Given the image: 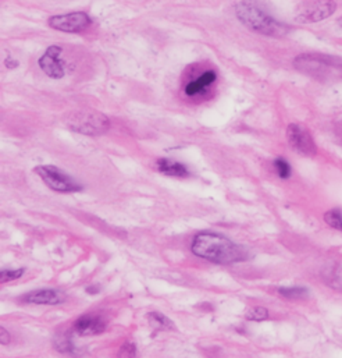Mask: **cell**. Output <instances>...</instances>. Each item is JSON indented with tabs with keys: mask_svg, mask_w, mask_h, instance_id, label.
<instances>
[{
	"mask_svg": "<svg viewBox=\"0 0 342 358\" xmlns=\"http://www.w3.org/2000/svg\"><path fill=\"white\" fill-rule=\"evenodd\" d=\"M191 251L198 258L220 265L236 264L249 258V252L245 247L212 232H202L195 236L191 243Z\"/></svg>",
	"mask_w": 342,
	"mask_h": 358,
	"instance_id": "obj_1",
	"label": "cell"
},
{
	"mask_svg": "<svg viewBox=\"0 0 342 358\" xmlns=\"http://www.w3.org/2000/svg\"><path fill=\"white\" fill-rule=\"evenodd\" d=\"M236 19L248 30L274 38H281L289 32V27L276 17L258 0H241L235 6Z\"/></svg>",
	"mask_w": 342,
	"mask_h": 358,
	"instance_id": "obj_2",
	"label": "cell"
},
{
	"mask_svg": "<svg viewBox=\"0 0 342 358\" xmlns=\"http://www.w3.org/2000/svg\"><path fill=\"white\" fill-rule=\"evenodd\" d=\"M294 66L302 74L317 80L342 78V59L324 54H302L294 60Z\"/></svg>",
	"mask_w": 342,
	"mask_h": 358,
	"instance_id": "obj_3",
	"label": "cell"
},
{
	"mask_svg": "<svg viewBox=\"0 0 342 358\" xmlns=\"http://www.w3.org/2000/svg\"><path fill=\"white\" fill-rule=\"evenodd\" d=\"M66 123L70 127V130L85 135H101L109 131L110 128L109 118L93 109H82L74 112L66 120Z\"/></svg>",
	"mask_w": 342,
	"mask_h": 358,
	"instance_id": "obj_4",
	"label": "cell"
},
{
	"mask_svg": "<svg viewBox=\"0 0 342 358\" xmlns=\"http://www.w3.org/2000/svg\"><path fill=\"white\" fill-rule=\"evenodd\" d=\"M35 173L49 188L56 192H77L82 190V186L80 183H77L71 176L53 165L36 166Z\"/></svg>",
	"mask_w": 342,
	"mask_h": 358,
	"instance_id": "obj_5",
	"label": "cell"
},
{
	"mask_svg": "<svg viewBox=\"0 0 342 358\" xmlns=\"http://www.w3.org/2000/svg\"><path fill=\"white\" fill-rule=\"evenodd\" d=\"M286 139L289 146L304 157H315L317 153V145L309 133L301 124L292 123L286 127Z\"/></svg>",
	"mask_w": 342,
	"mask_h": 358,
	"instance_id": "obj_6",
	"label": "cell"
},
{
	"mask_svg": "<svg viewBox=\"0 0 342 358\" xmlns=\"http://www.w3.org/2000/svg\"><path fill=\"white\" fill-rule=\"evenodd\" d=\"M92 24V19L84 12H74L62 16H53L49 19V27L56 31L67 34H78L88 30Z\"/></svg>",
	"mask_w": 342,
	"mask_h": 358,
	"instance_id": "obj_7",
	"label": "cell"
},
{
	"mask_svg": "<svg viewBox=\"0 0 342 358\" xmlns=\"http://www.w3.org/2000/svg\"><path fill=\"white\" fill-rule=\"evenodd\" d=\"M62 55V47L52 45L46 49V52L39 58L38 65L40 70L53 80H60L66 76L64 63L60 60Z\"/></svg>",
	"mask_w": 342,
	"mask_h": 358,
	"instance_id": "obj_8",
	"label": "cell"
},
{
	"mask_svg": "<svg viewBox=\"0 0 342 358\" xmlns=\"http://www.w3.org/2000/svg\"><path fill=\"white\" fill-rule=\"evenodd\" d=\"M337 10V3L334 0H316L306 9H304L298 16L297 21L302 24H315L331 17Z\"/></svg>",
	"mask_w": 342,
	"mask_h": 358,
	"instance_id": "obj_9",
	"label": "cell"
},
{
	"mask_svg": "<svg viewBox=\"0 0 342 358\" xmlns=\"http://www.w3.org/2000/svg\"><path fill=\"white\" fill-rule=\"evenodd\" d=\"M217 73L215 70H206L201 73L197 78L188 81L184 85V95L191 99H197L205 96L209 89L216 84Z\"/></svg>",
	"mask_w": 342,
	"mask_h": 358,
	"instance_id": "obj_10",
	"label": "cell"
},
{
	"mask_svg": "<svg viewBox=\"0 0 342 358\" xmlns=\"http://www.w3.org/2000/svg\"><path fill=\"white\" fill-rule=\"evenodd\" d=\"M67 300L66 294L56 289H40L24 294L20 301L35 305H59Z\"/></svg>",
	"mask_w": 342,
	"mask_h": 358,
	"instance_id": "obj_11",
	"label": "cell"
},
{
	"mask_svg": "<svg viewBox=\"0 0 342 358\" xmlns=\"http://www.w3.org/2000/svg\"><path fill=\"white\" fill-rule=\"evenodd\" d=\"M73 328L81 336L101 335V333H103L106 331V321L101 315L85 314V315H81L74 322Z\"/></svg>",
	"mask_w": 342,
	"mask_h": 358,
	"instance_id": "obj_12",
	"label": "cell"
},
{
	"mask_svg": "<svg viewBox=\"0 0 342 358\" xmlns=\"http://www.w3.org/2000/svg\"><path fill=\"white\" fill-rule=\"evenodd\" d=\"M156 168L158 170L164 175V176H169V177H188L189 176V172L186 169L185 165H182L181 162H177V161H171V159H159L156 162Z\"/></svg>",
	"mask_w": 342,
	"mask_h": 358,
	"instance_id": "obj_13",
	"label": "cell"
},
{
	"mask_svg": "<svg viewBox=\"0 0 342 358\" xmlns=\"http://www.w3.org/2000/svg\"><path fill=\"white\" fill-rule=\"evenodd\" d=\"M148 321L155 331H171V329H174L173 321L169 320L166 315H163L160 313H149Z\"/></svg>",
	"mask_w": 342,
	"mask_h": 358,
	"instance_id": "obj_14",
	"label": "cell"
},
{
	"mask_svg": "<svg viewBox=\"0 0 342 358\" xmlns=\"http://www.w3.org/2000/svg\"><path fill=\"white\" fill-rule=\"evenodd\" d=\"M53 344L56 347L58 351L60 353H64V354H80V351L75 348L71 337L66 333H62V335H58L53 340Z\"/></svg>",
	"mask_w": 342,
	"mask_h": 358,
	"instance_id": "obj_15",
	"label": "cell"
},
{
	"mask_svg": "<svg viewBox=\"0 0 342 358\" xmlns=\"http://www.w3.org/2000/svg\"><path fill=\"white\" fill-rule=\"evenodd\" d=\"M278 294L281 297L289 298V300H302L306 298L309 294V290L306 287L301 286H292V287H280Z\"/></svg>",
	"mask_w": 342,
	"mask_h": 358,
	"instance_id": "obj_16",
	"label": "cell"
},
{
	"mask_svg": "<svg viewBox=\"0 0 342 358\" xmlns=\"http://www.w3.org/2000/svg\"><path fill=\"white\" fill-rule=\"evenodd\" d=\"M324 222H326L330 227L342 232V211H341L339 208L330 210L328 212L324 214Z\"/></svg>",
	"mask_w": 342,
	"mask_h": 358,
	"instance_id": "obj_17",
	"label": "cell"
},
{
	"mask_svg": "<svg viewBox=\"0 0 342 358\" xmlns=\"http://www.w3.org/2000/svg\"><path fill=\"white\" fill-rule=\"evenodd\" d=\"M273 168H274L277 176H278L280 179H282V180L289 179L291 175H292V168H291V165L288 164V161L284 159V158H277V159H274Z\"/></svg>",
	"mask_w": 342,
	"mask_h": 358,
	"instance_id": "obj_18",
	"label": "cell"
},
{
	"mask_svg": "<svg viewBox=\"0 0 342 358\" xmlns=\"http://www.w3.org/2000/svg\"><path fill=\"white\" fill-rule=\"evenodd\" d=\"M247 318L255 322L266 321L269 318V311L267 309H265V306H252V309H249L247 313Z\"/></svg>",
	"mask_w": 342,
	"mask_h": 358,
	"instance_id": "obj_19",
	"label": "cell"
},
{
	"mask_svg": "<svg viewBox=\"0 0 342 358\" xmlns=\"http://www.w3.org/2000/svg\"><path fill=\"white\" fill-rule=\"evenodd\" d=\"M25 269H3L0 272V282L2 283H9L12 280H17L24 275Z\"/></svg>",
	"mask_w": 342,
	"mask_h": 358,
	"instance_id": "obj_20",
	"label": "cell"
},
{
	"mask_svg": "<svg viewBox=\"0 0 342 358\" xmlns=\"http://www.w3.org/2000/svg\"><path fill=\"white\" fill-rule=\"evenodd\" d=\"M119 358H136V346L132 342H125L117 354Z\"/></svg>",
	"mask_w": 342,
	"mask_h": 358,
	"instance_id": "obj_21",
	"label": "cell"
},
{
	"mask_svg": "<svg viewBox=\"0 0 342 358\" xmlns=\"http://www.w3.org/2000/svg\"><path fill=\"white\" fill-rule=\"evenodd\" d=\"M0 343H2L3 346L10 343V333L6 331L5 326L0 328Z\"/></svg>",
	"mask_w": 342,
	"mask_h": 358,
	"instance_id": "obj_22",
	"label": "cell"
},
{
	"mask_svg": "<svg viewBox=\"0 0 342 358\" xmlns=\"http://www.w3.org/2000/svg\"><path fill=\"white\" fill-rule=\"evenodd\" d=\"M6 67H9V69H16L17 66H19V62H16V60H13L10 56L6 59Z\"/></svg>",
	"mask_w": 342,
	"mask_h": 358,
	"instance_id": "obj_23",
	"label": "cell"
},
{
	"mask_svg": "<svg viewBox=\"0 0 342 358\" xmlns=\"http://www.w3.org/2000/svg\"><path fill=\"white\" fill-rule=\"evenodd\" d=\"M99 290H101V287L96 286V284H92V286H88V287H86V291H88L89 294H96Z\"/></svg>",
	"mask_w": 342,
	"mask_h": 358,
	"instance_id": "obj_24",
	"label": "cell"
},
{
	"mask_svg": "<svg viewBox=\"0 0 342 358\" xmlns=\"http://www.w3.org/2000/svg\"><path fill=\"white\" fill-rule=\"evenodd\" d=\"M337 23H338V25H339V27H342V17H339Z\"/></svg>",
	"mask_w": 342,
	"mask_h": 358,
	"instance_id": "obj_25",
	"label": "cell"
}]
</instances>
